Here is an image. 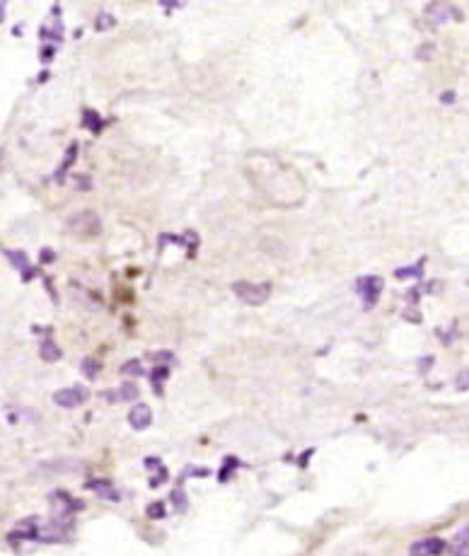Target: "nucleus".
<instances>
[{
  "mask_svg": "<svg viewBox=\"0 0 469 556\" xmlns=\"http://www.w3.org/2000/svg\"><path fill=\"white\" fill-rule=\"evenodd\" d=\"M61 356H63V353H61L59 346L54 344V339L49 337V339H44V341H42V358H44V361L54 363V361H59Z\"/></svg>",
  "mask_w": 469,
  "mask_h": 556,
  "instance_id": "9",
  "label": "nucleus"
},
{
  "mask_svg": "<svg viewBox=\"0 0 469 556\" xmlns=\"http://www.w3.org/2000/svg\"><path fill=\"white\" fill-rule=\"evenodd\" d=\"M42 262H54V252L51 249H42Z\"/></svg>",
  "mask_w": 469,
  "mask_h": 556,
  "instance_id": "22",
  "label": "nucleus"
},
{
  "mask_svg": "<svg viewBox=\"0 0 469 556\" xmlns=\"http://www.w3.org/2000/svg\"><path fill=\"white\" fill-rule=\"evenodd\" d=\"M455 385H457V390H462V392L469 390V370H462V373L457 375Z\"/></svg>",
  "mask_w": 469,
  "mask_h": 556,
  "instance_id": "17",
  "label": "nucleus"
},
{
  "mask_svg": "<svg viewBox=\"0 0 469 556\" xmlns=\"http://www.w3.org/2000/svg\"><path fill=\"white\" fill-rule=\"evenodd\" d=\"M75 187H78V189H90V187H92L90 177H85V175H75Z\"/></svg>",
  "mask_w": 469,
  "mask_h": 556,
  "instance_id": "21",
  "label": "nucleus"
},
{
  "mask_svg": "<svg viewBox=\"0 0 469 556\" xmlns=\"http://www.w3.org/2000/svg\"><path fill=\"white\" fill-rule=\"evenodd\" d=\"M356 291L366 303V308H373L378 303L382 291V278L380 276H363L356 281Z\"/></svg>",
  "mask_w": 469,
  "mask_h": 556,
  "instance_id": "3",
  "label": "nucleus"
},
{
  "mask_svg": "<svg viewBox=\"0 0 469 556\" xmlns=\"http://www.w3.org/2000/svg\"><path fill=\"white\" fill-rule=\"evenodd\" d=\"M136 397H138V387L133 385V382H126V385L121 387L119 399H136Z\"/></svg>",
  "mask_w": 469,
  "mask_h": 556,
  "instance_id": "15",
  "label": "nucleus"
},
{
  "mask_svg": "<svg viewBox=\"0 0 469 556\" xmlns=\"http://www.w3.org/2000/svg\"><path fill=\"white\" fill-rule=\"evenodd\" d=\"M445 552V542L440 537H426V540H419L411 544L409 556H438Z\"/></svg>",
  "mask_w": 469,
  "mask_h": 556,
  "instance_id": "5",
  "label": "nucleus"
},
{
  "mask_svg": "<svg viewBox=\"0 0 469 556\" xmlns=\"http://www.w3.org/2000/svg\"><path fill=\"white\" fill-rule=\"evenodd\" d=\"M129 424L133 431H146V428L153 424V411L146 404H138L129 411Z\"/></svg>",
  "mask_w": 469,
  "mask_h": 556,
  "instance_id": "6",
  "label": "nucleus"
},
{
  "mask_svg": "<svg viewBox=\"0 0 469 556\" xmlns=\"http://www.w3.org/2000/svg\"><path fill=\"white\" fill-rule=\"evenodd\" d=\"M51 56H54V49H51V46H44V49H42V61L46 63V61L51 59Z\"/></svg>",
  "mask_w": 469,
  "mask_h": 556,
  "instance_id": "23",
  "label": "nucleus"
},
{
  "mask_svg": "<svg viewBox=\"0 0 469 556\" xmlns=\"http://www.w3.org/2000/svg\"><path fill=\"white\" fill-rule=\"evenodd\" d=\"M100 370H102L100 361H95V358H85V361H83V373L88 375L90 380H95L97 375H100Z\"/></svg>",
  "mask_w": 469,
  "mask_h": 556,
  "instance_id": "12",
  "label": "nucleus"
},
{
  "mask_svg": "<svg viewBox=\"0 0 469 556\" xmlns=\"http://www.w3.org/2000/svg\"><path fill=\"white\" fill-rule=\"evenodd\" d=\"M443 102H453V92H445V95H443Z\"/></svg>",
  "mask_w": 469,
  "mask_h": 556,
  "instance_id": "24",
  "label": "nucleus"
},
{
  "mask_svg": "<svg viewBox=\"0 0 469 556\" xmlns=\"http://www.w3.org/2000/svg\"><path fill=\"white\" fill-rule=\"evenodd\" d=\"M68 228H71L73 233L80 235V237H95V235H100L102 223H100V218H97V213L83 211V213H78V216H73L71 220H68Z\"/></svg>",
  "mask_w": 469,
  "mask_h": 556,
  "instance_id": "2",
  "label": "nucleus"
},
{
  "mask_svg": "<svg viewBox=\"0 0 469 556\" xmlns=\"http://www.w3.org/2000/svg\"><path fill=\"white\" fill-rule=\"evenodd\" d=\"M75 153H78V146H71V150L66 153V160H63V165H61V170H59V179H63V172H66V167H71L73 165V160H75Z\"/></svg>",
  "mask_w": 469,
  "mask_h": 556,
  "instance_id": "16",
  "label": "nucleus"
},
{
  "mask_svg": "<svg viewBox=\"0 0 469 556\" xmlns=\"http://www.w3.org/2000/svg\"><path fill=\"white\" fill-rule=\"evenodd\" d=\"M167 373H170V370L167 368H155V373H153V385H155V390L160 392V380L162 378H167Z\"/></svg>",
  "mask_w": 469,
  "mask_h": 556,
  "instance_id": "19",
  "label": "nucleus"
},
{
  "mask_svg": "<svg viewBox=\"0 0 469 556\" xmlns=\"http://www.w3.org/2000/svg\"><path fill=\"white\" fill-rule=\"evenodd\" d=\"M5 257H8V262L15 266V269H20L22 274H25L27 269H30V257H27L25 252H22V249H8V252H5Z\"/></svg>",
  "mask_w": 469,
  "mask_h": 556,
  "instance_id": "7",
  "label": "nucleus"
},
{
  "mask_svg": "<svg viewBox=\"0 0 469 556\" xmlns=\"http://www.w3.org/2000/svg\"><path fill=\"white\" fill-rule=\"evenodd\" d=\"M233 291L242 303L247 305H262L269 300L271 283H250V281H237L233 283Z\"/></svg>",
  "mask_w": 469,
  "mask_h": 556,
  "instance_id": "1",
  "label": "nucleus"
},
{
  "mask_svg": "<svg viewBox=\"0 0 469 556\" xmlns=\"http://www.w3.org/2000/svg\"><path fill=\"white\" fill-rule=\"evenodd\" d=\"M421 266H424V262H421L419 266H407V269H397V271H395V276H397V278H411V276H421Z\"/></svg>",
  "mask_w": 469,
  "mask_h": 556,
  "instance_id": "14",
  "label": "nucleus"
},
{
  "mask_svg": "<svg viewBox=\"0 0 469 556\" xmlns=\"http://www.w3.org/2000/svg\"><path fill=\"white\" fill-rule=\"evenodd\" d=\"M88 489L95 491V494H100L102 498H112V501H117L119 498L117 491L112 489V484L104 482V479H92V482L88 484Z\"/></svg>",
  "mask_w": 469,
  "mask_h": 556,
  "instance_id": "8",
  "label": "nucleus"
},
{
  "mask_svg": "<svg viewBox=\"0 0 469 556\" xmlns=\"http://www.w3.org/2000/svg\"><path fill=\"white\" fill-rule=\"evenodd\" d=\"M148 515L150 518H165V503H153V506L148 508Z\"/></svg>",
  "mask_w": 469,
  "mask_h": 556,
  "instance_id": "18",
  "label": "nucleus"
},
{
  "mask_svg": "<svg viewBox=\"0 0 469 556\" xmlns=\"http://www.w3.org/2000/svg\"><path fill=\"white\" fill-rule=\"evenodd\" d=\"M85 126H88L92 133H100L102 126H104V119H100V114H97V112L88 109V112H85Z\"/></svg>",
  "mask_w": 469,
  "mask_h": 556,
  "instance_id": "11",
  "label": "nucleus"
},
{
  "mask_svg": "<svg viewBox=\"0 0 469 556\" xmlns=\"http://www.w3.org/2000/svg\"><path fill=\"white\" fill-rule=\"evenodd\" d=\"M455 556H469V527L457 535L455 540Z\"/></svg>",
  "mask_w": 469,
  "mask_h": 556,
  "instance_id": "10",
  "label": "nucleus"
},
{
  "mask_svg": "<svg viewBox=\"0 0 469 556\" xmlns=\"http://www.w3.org/2000/svg\"><path fill=\"white\" fill-rule=\"evenodd\" d=\"M88 399V392L83 387H66V390H59L54 395V402L59 404L61 409H75Z\"/></svg>",
  "mask_w": 469,
  "mask_h": 556,
  "instance_id": "4",
  "label": "nucleus"
},
{
  "mask_svg": "<svg viewBox=\"0 0 469 556\" xmlns=\"http://www.w3.org/2000/svg\"><path fill=\"white\" fill-rule=\"evenodd\" d=\"M448 13H453V10L445 8V5H431V8L426 10V15H431L433 20H436V25H440V22L445 20V15H448Z\"/></svg>",
  "mask_w": 469,
  "mask_h": 556,
  "instance_id": "13",
  "label": "nucleus"
},
{
  "mask_svg": "<svg viewBox=\"0 0 469 556\" xmlns=\"http://www.w3.org/2000/svg\"><path fill=\"white\" fill-rule=\"evenodd\" d=\"M121 370H124V373H131V375H141V373H143V370H141V361L126 363V366L121 368Z\"/></svg>",
  "mask_w": 469,
  "mask_h": 556,
  "instance_id": "20",
  "label": "nucleus"
}]
</instances>
